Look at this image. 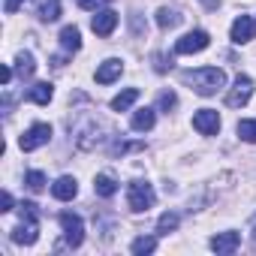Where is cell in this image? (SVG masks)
Returning <instances> with one entry per match:
<instances>
[{"label": "cell", "instance_id": "1", "mask_svg": "<svg viewBox=\"0 0 256 256\" xmlns=\"http://www.w3.org/2000/svg\"><path fill=\"white\" fill-rule=\"evenodd\" d=\"M184 78L193 84V90H196L199 96H211V94H217V90L226 84V72H223V70H217V66L190 70V72H184Z\"/></svg>", "mask_w": 256, "mask_h": 256}, {"label": "cell", "instance_id": "2", "mask_svg": "<svg viewBox=\"0 0 256 256\" xmlns=\"http://www.w3.org/2000/svg\"><path fill=\"white\" fill-rule=\"evenodd\" d=\"M126 202H130V211L142 214L154 205V187L148 181H133L130 187H126Z\"/></svg>", "mask_w": 256, "mask_h": 256}, {"label": "cell", "instance_id": "3", "mask_svg": "<svg viewBox=\"0 0 256 256\" xmlns=\"http://www.w3.org/2000/svg\"><path fill=\"white\" fill-rule=\"evenodd\" d=\"M48 142H52V126L48 124H34L30 130L18 139V148L22 151H36V148H42Z\"/></svg>", "mask_w": 256, "mask_h": 256}, {"label": "cell", "instance_id": "4", "mask_svg": "<svg viewBox=\"0 0 256 256\" xmlns=\"http://www.w3.org/2000/svg\"><path fill=\"white\" fill-rule=\"evenodd\" d=\"M60 226H64L66 244L70 247H82V241H84V223H82V217L72 214V211H64L60 214Z\"/></svg>", "mask_w": 256, "mask_h": 256}, {"label": "cell", "instance_id": "5", "mask_svg": "<svg viewBox=\"0 0 256 256\" xmlns=\"http://www.w3.org/2000/svg\"><path fill=\"white\" fill-rule=\"evenodd\" d=\"M250 96H253V78L250 76H238L235 84H232V90L226 94V106L229 108H241V106H247Z\"/></svg>", "mask_w": 256, "mask_h": 256}, {"label": "cell", "instance_id": "6", "mask_svg": "<svg viewBox=\"0 0 256 256\" xmlns=\"http://www.w3.org/2000/svg\"><path fill=\"white\" fill-rule=\"evenodd\" d=\"M208 42H211V36L205 30H190L187 36H181L175 42V54H196V52L208 48Z\"/></svg>", "mask_w": 256, "mask_h": 256}, {"label": "cell", "instance_id": "7", "mask_svg": "<svg viewBox=\"0 0 256 256\" xmlns=\"http://www.w3.org/2000/svg\"><path fill=\"white\" fill-rule=\"evenodd\" d=\"M102 133V126L96 124V120H88L84 126H78L76 130V145L82 148V151H90V148H96L106 136H100Z\"/></svg>", "mask_w": 256, "mask_h": 256}, {"label": "cell", "instance_id": "8", "mask_svg": "<svg viewBox=\"0 0 256 256\" xmlns=\"http://www.w3.org/2000/svg\"><path fill=\"white\" fill-rule=\"evenodd\" d=\"M193 126H196L202 136H217V130H220V114L214 108H199L193 114Z\"/></svg>", "mask_w": 256, "mask_h": 256}, {"label": "cell", "instance_id": "9", "mask_svg": "<svg viewBox=\"0 0 256 256\" xmlns=\"http://www.w3.org/2000/svg\"><path fill=\"white\" fill-rule=\"evenodd\" d=\"M36 238H40V223H36V217H22V223L12 229V241L30 247Z\"/></svg>", "mask_w": 256, "mask_h": 256}, {"label": "cell", "instance_id": "10", "mask_svg": "<svg viewBox=\"0 0 256 256\" xmlns=\"http://www.w3.org/2000/svg\"><path fill=\"white\" fill-rule=\"evenodd\" d=\"M90 28L96 36H112V30L118 28V12L114 10H100L94 18H90Z\"/></svg>", "mask_w": 256, "mask_h": 256}, {"label": "cell", "instance_id": "11", "mask_svg": "<svg viewBox=\"0 0 256 256\" xmlns=\"http://www.w3.org/2000/svg\"><path fill=\"white\" fill-rule=\"evenodd\" d=\"M253 36H256V22H253L250 16H238V18L232 22V42L244 46V42H250Z\"/></svg>", "mask_w": 256, "mask_h": 256}, {"label": "cell", "instance_id": "12", "mask_svg": "<svg viewBox=\"0 0 256 256\" xmlns=\"http://www.w3.org/2000/svg\"><path fill=\"white\" fill-rule=\"evenodd\" d=\"M76 193H78V184H76V178H72V175H64V178H58V181L52 184V196H54V199H60V202L76 199Z\"/></svg>", "mask_w": 256, "mask_h": 256}, {"label": "cell", "instance_id": "13", "mask_svg": "<svg viewBox=\"0 0 256 256\" xmlns=\"http://www.w3.org/2000/svg\"><path fill=\"white\" fill-rule=\"evenodd\" d=\"M238 244H241V235L238 232H217L211 238V250L214 253H235Z\"/></svg>", "mask_w": 256, "mask_h": 256}, {"label": "cell", "instance_id": "14", "mask_svg": "<svg viewBox=\"0 0 256 256\" xmlns=\"http://www.w3.org/2000/svg\"><path fill=\"white\" fill-rule=\"evenodd\" d=\"M120 72H124V64H120L118 58H108V60L100 64V70H96V82H100V84H112L114 78H120Z\"/></svg>", "mask_w": 256, "mask_h": 256}, {"label": "cell", "instance_id": "15", "mask_svg": "<svg viewBox=\"0 0 256 256\" xmlns=\"http://www.w3.org/2000/svg\"><path fill=\"white\" fill-rule=\"evenodd\" d=\"M52 96H54L52 82H40V84H34V88L28 90V100H30V102H36V106H48V102H52Z\"/></svg>", "mask_w": 256, "mask_h": 256}, {"label": "cell", "instance_id": "16", "mask_svg": "<svg viewBox=\"0 0 256 256\" xmlns=\"http://www.w3.org/2000/svg\"><path fill=\"white\" fill-rule=\"evenodd\" d=\"M94 190H96V196H102V199H112L114 193H118V181L112 178V175H96L94 178Z\"/></svg>", "mask_w": 256, "mask_h": 256}, {"label": "cell", "instance_id": "17", "mask_svg": "<svg viewBox=\"0 0 256 256\" xmlns=\"http://www.w3.org/2000/svg\"><path fill=\"white\" fill-rule=\"evenodd\" d=\"M154 120H157V114H154V108H139L136 114H133V130H139V133H148L151 126H154Z\"/></svg>", "mask_w": 256, "mask_h": 256}, {"label": "cell", "instance_id": "18", "mask_svg": "<svg viewBox=\"0 0 256 256\" xmlns=\"http://www.w3.org/2000/svg\"><path fill=\"white\" fill-rule=\"evenodd\" d=\"M136 100H139V88H126V90H120V94L112 100V108H114V112H126Z\"/></svg>", "mask_w": 256, "mask_h": 256}, {"label": "cell", "instance_id": "19", "mask_svg": "<svg viewBox=\"0 0 256 256\" xmlns=\"http://www.w3.org/2000/svg\"><path fill=\"white\" fill-rule=\"evenodd\" d=\"M181 18H184V16H178V12H175V10H169V6L157 10V24H160L163 30H172V28H178V24H181Z\"/></svg>", "mask_w": 256, "mask_h": 256}, {"label": "cell", "instance_id": "20", "mask_svg": "<svg viewBox=\"0 0 256 256\" xmlns=\"http://www.w3.org/2000/svg\"><path fill=\"white\" fill-rule=\"evenodd\" d=\"M60 46H64L66 52H78V48H82V34H78V28H64V30H60Z\"/></svg>", "mask_w": 256, "mask_h": 256}, {"label": "cell", "instance_id": "21", "mask_svg": "<svg viewBox=\"0 0 256 256\" xmlns=\"http://www.w3.org/2000/svg\"><path fill=\"white\" fill-rule=\"evenodd\" d=\"M16 64H18L16 70H18L22 78H30V76L36 72V64H34V54H30V52H22V54L16 58Z\"/></svg>", "mask_w": 256, "mask_h": 256}, {"label": "cell", "instance_id": "22", "mask_svg": "<svg viewBox=\"0 0 256 256\" xmlns=\"http://www.w3.org/2000/svg\"><path fill=\"white\" fill-rule=\"evenodd\" d=\"M40 18L42 22H58L60 18V0H46L40 6Z\"/></svg>", "mask_w": 256, "mask_h": 256}, {"label": "cell", "instance_id": "23", "mask_svg": "<svg viewBox=\"0 0 256 256\" xmlns=\"http://www.w3.org/2000/svg\"><path fill=\"white\" fill-rule=\"evenodd\" d=\"M178 229V214L175 211H166L160 220H157V232L160 235H169V232H175Z\"/></svg>", "mask_w": 256, "mask_h": 256}, {"label": "cell", "instance_id": "24", "mask_svg": "<svg viewBox=\"0 0 256 256\" xmlns=\"http://www.w3.org/2000/svg\"><path fill=\"white\" fill-rule=\"evenodd\" d=\"M136 256H142V253H154L157 250V238H151V235H142V238H136L133 241V247H130Z\"/></svg>", "mask_w": 256, "mask_h": 256}, {"label": "cell", "instance_id": "25", "mask_svg": "<svg viewBox=\"0 0 256 256\" xmlns=\"http://www.w3.org/2000/svg\"><path fill=\"white\" fill-rule=\"evenodd\" d=\"M238 136L256 145V120H238Z\"/></svg>", "mask_w": 256, "mask_h": 256}, {"label": "cell", "instance_id": "26", "mask_svg": "<svg viewBox=\"0 0 256 256\" xmlns=\"http://www.w3.org/2000/svg\"><path fill=\"white\" fill-rule=\"evenodd\" d=\"M24 184H28L34 193H40V190L46 187V175H42V172H28V175H24Z\"/></svg>", "mask_w": 256, "mask_h": 256}, {"label": "cell", "instance_id": "27", "mask_svg": "<svg viewBox=\"0 0 256 256\" xmlns=\"http://www.w3.org/2000/svg\"><path fill=\"white\" fill-rule=\"evenodd\" d=\"M157 106H160L163 112H172V108L178 106V96H175L172 90H166V94H160V102H157Z\"/></svg>", "mask_w": 256, "mask_h": 256}, {"label": "cell", "instance_id": "28", "mask_svg": "<svg viewBox=\"0 0 256 256\" xmlns=\"http://www.w3.org/2000/svg\"><path fill=\"white\" fill-rule=\"evenodd\" d=\"M154 70H157V72H169V70H172V58H166V54H154Z\"/></svg>", "mask_w": 256, "mask_h": 256}, {"label": "cell", "instance_id": "29", "mask_svg": "<svg viewBox=\"0 0 256 256\" xmlns=\"http://www.w3.org/2000/svg\"><path fill=\"white\" fill-rule=\"evenodd\" d=\"M22 4H24V0H4V10H6V16H16V12L22 10Z\"/></svg>", "mask_w": 256, "mask_h": 256}, {"label": "cell", "instance_id": "30", "mask_svg": "<svg viewBox=\"0 0 256 256\" xmlns=\"http://www.w3.org/2000/svg\"><path fill=\"white\" fill-rule=\"evenodd\" d=\"M102 4H108V0H78V6H82V10H94V12H96Z\"/></svg>", "mask_w": 256, "mask_h": 256}, {"label": "cell", "instance_id": "31", "mask_svg": "<svg viewBox=\"0 0 256 256\" xmlns=\"http://www.w3.org/2000/svg\"><path fill=\"white\" fill-rule=\"evenodd\" d=\"M0 211H12V196L4 190V193H0Z\"/></svg>", "mask_w": 256, "mask_h": 256}, {"label": "cell", "instance_id": "32", "mask_svg": "<svg viewBox=\"0 0 256 256\" xmlns=\"http://www.w3.org/2000/svg\"><path fill=\"white\" fill-rule=\"evenodd\" d=\"M0 82H4V84H10V82H12V70H10V66L0 70Z\"/></svg>", "mask_w": 256, "mask_h": 256}, {"label": "cell", "instance_id": "33", "mask_svg": "<svg viewBox=\"0 0 256 256\" xmlns=\"http://www.w3.org/2000/svg\"><path fill=\"white\" fill-rule=\"evenodd\" d=\"M202 4H205L208 10H217V6H220V0H202Z\"/></svg>", "mask_w": 256, "mask_h": 256}]
</instances>
